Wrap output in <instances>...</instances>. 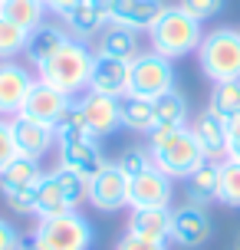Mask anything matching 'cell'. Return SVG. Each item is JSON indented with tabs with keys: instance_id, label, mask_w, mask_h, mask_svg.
Here are the masks:
<instances>
[{
	"instance_id": "d6a6232c",
	"label": "cell",
	"mask_w": 240,
	"mask_h": 250,
	"mask_svg": "<svg viewBox=\"0 0 240 250\" xmlns=\"http://www.w3.org/2000/svg\"><path fill=\"white\" fill-rule=\"evenodd\" d=\"M115 165L125 171V178H135V175H141V171H148L155 162H152V151L148 148H139V145H135V148L122 151V158H119Z\"/></svg>"
},
{
	"instance_id": "4fadbf2b",
	"label": "cell",
	"mask_w": 240,
	"mask_h": 250,
	"mask_svg": "<svg viewBox=\"0 0 240 250\" xmlns=\"http://www.w3.org/2000/svg\"><path fill=\"white\" fill-rule=\"evenodd\" d=\"M164 0H109V23H122L128 30L148 33L155 20L164 13Z\"/></svg>"
},
{
	"instance_id": "f35d334b",
	"label": "cell",
	"mask_w": 240,
	"mask_h": 250,
	"mask_svg": "<svg viewBox=\"0 0 240 250\" xmlns=\"http://www.w3.org/2000/svg\"><path fill=\"white\" fill-rule=\"evenodd\" d=\"M20 247V234H17V227L10 221H3L0 217V250H17Z\"/></svg>"
},
{
	"instance_id": "ab89813d",
	"label": "cell",
	"mask_w": 240,
	"mask_h": 250,
	"mask_svg": "<svg viewBox=\"0 0 240 250\" xmlns=\"http://www.w3.org/2000/svg\"><path fill=\"white\" fill-rule=\"evenodd\" d=\"M82 0H43V7L50 13H56V17H66V13L73 10V7H79Z\"/></svg>"
},
{
	"instance_id": "1f68e13d",
	"label": "cell",
	"mask_w": 240,
	"mask_h": 250,
	"mask_svg": "<svg viewBox=\"0 0 240 250\" xmlns=\"http://www.w3.org/2000/svg\"><path fill=\"white\" fill-rule=\"evenodd\" d=\"M23 46H26V30L17 26V23H10V20L0 13V62L20 56Z\"/></svg>"
},
{
	"instance_id": "ac0fdd59",
	"label": "cell",
	"mask_w": 240,
	"mask_h": 250,
	"mask_svg": "<svg viewBox=\"0 0 240 250\" xmlns=\"http://www.w3.org/2000/svg\"><path fill=\"white\" fill-rule=\"evenodd\" d=\"M191 132H194L198 145L204 148V155H207L211 162H224V158H227V119H220L214 109H204V112L194 119Z\"/></svg>"
},
{
	"instance_id": "7a4b0ae2",
	"label": "cell",
	"mask_w": 240,
	"mask_h": 250,
	"mask_svg": "<svg viewBox=\"0 0 240 250\" xmlns=\"http://www.w3.org/2000/svg\"><path fill=\"white\" fill-rule=\"evenodd\" d=\"M92 60H96V53L89 50L86 40H73L69 37L63 46H60V53L37 69V79L56 86L60 92H66V96H79V92L89 89Z\"/></svg>"
},
{
	"instance_id": "52a82bcc",
	"label": "cell",
	"mask_w": 240,
	"mask_h": 250,
	"mask_svg": "<svg viewBox=\"0 0 240 250\" xmlns=\"http://www.w3.org/2000/svg\"><path fill=\"white\" fill-rule=\"evenodd\" d=\"M76 105L82 112V119H86V128L92 138H105V135H112L115 128H122V99L86 89L76 99Z\"/></svg>"
},
{
	"instance_id": "d4e9b609",
	"label": "cell",
	"mask_w": 240,
	"mask_h": 250,
	"mask_svg": "<svg viewBox=\"0 0 240 250\" xmlns=\"http://www.w3.org/2000/svg\"><path fill=\"white\" fill-rule=\"evenodd\" d=\"M40 178H43V168H40L37 158L17 155V158L0 171V194H3V191H17V188H33Z\"/></svg>"
},
{
	"instance_id": "60d3db41",
	"label": "cell",
	"mask_w": 240,
	"mask_h": 250,
	"mask_svg": "<svg viewBox=\"0 0 240 250\" xmlns=\"http://www.w3.org/2000/svg\"><path fill=\"white\" fill-rule=\"evenodd\" d=\"M17 250H43V244L37 237H20V247Z\"/></svg>"
},
{
	"instance_id": "e0dca14e",
	"label": "cell",
	"mask_w": 240,
	"mask_h": 250,
	"mask_svg": "<svg viewBox=\"0 0 240 250\" xmlns=\"http://www.w3.org/2000/svg\"><path fill=\"white\" fill-rule=\"evenodd\" d=\"M105 23H109V0H82L63 17V26L73 40L99 37Z\"/></svg>"
},
{
	"instance_id": "5b68a950",
	"label": "cell",
	"mask_w": 240,
	"mask_h": 250,
	"mask_svg": "<svg viewBox=\"0 0 240 250\" xmlns=\"http://www.w3.org/2000/svg\"><path fill=\"white\" fill-rule=\"evenodd\" d=\"M168 89H175V66L168 56L155 50H141L128 62V96L158 99Z\"/></svg>"
},
{
	"instance_id": "9c48e42d",
	"label": "cell",
	"mask_w": 240,
	"mask_h": 250,
	"mask_svg": "<svg viewBox=\"0 0 240 250\" xmlns=\"http://www.w3.org/2000/svg\"><path fill=\"white\" fill-rule=\"evenodd\" d=\"M171 240L188 250H198L211 240V217H207V211L201 204L188 201V204L171 211Z\"/></svg>"
},
{
	"instance_id": "f1b7e54d",
	"label": "cell",
	"mask_w": 240,
	"mask_h": 250,
	"mask_svg": "<svg viewBox=\"0 0 240 250\" xmlns=\"http://www.w3.org/2000/svg\"><path fill=\"white\" fill-rule=\"evenodd\" d=\"M220 119H230V115L240 112V79H227V83H214L211 89V105Z\"/></svg>"
},
{
	"instance_id": "ffe728a7",
	"label": "cell",
	"mask_w": 240,
	"mask_h": 250,
	"mask_svg": "<svg viewBox=\"0 0 240 250\" xmlns=\"http://www.w3.org/2000/svg\"><path fill=\"white\" fill-rule=\"evenodd\" d=\"M66 40H69L66 26H60V23H46V20H43L37 30H30V33H26L23 56L40 69V66H43L46 60H53V56L60 53V46H63Z\"/></svg>"
},
{
	"instance_id": "30bf717a",
	"label": "cell",
	"mask_w": 240,
	"mask_h": 250,
	"mask_svg": "<svg viewBox=\"0 0 240 250\" xmlns=\"http://www.w3.org/2000/svg\"><path fill=\"white\" fill-rule=\"evenodd\" d=\"M171 181L175 178L158 171L155 165L148 171L128 178V208H171V194H175Z\"/></svg>"
},
{
	"instance_id": "7bdbcfd3",
	"label": "cell",
	"mask_w": 240,
	"mask_h": 250,
	"mask_svg": "<svg viewBox=\"0 0 240 250\" xmlns=\"http://www.w3.org/2000/svg\"><path fill=\"white\" fill-rule=\"evenodd\" d=\"M0 3H3V0H0Z\"/></svg>"
},
{
	"instance_id": "8d00e7d4",
	"label": "cell",
	"mask_w": 240,
	"mask_h": 250,
	"mask_svg": "<svg viewBox=\"0 0 240 250\" xmlns=\"http://www.w3.org/2000/svg\"><path fill=\"white\" fill-rule=\"evenodd\" d=\"M227 158L240 162V112L227 119Z\"/></svg>"
},
{
	"instance_id": "44dd1931",
	"label": "cell",
	"mask_w": 240,
	"mask_h": 250,
	"mask_svg": "<svg viewBox=\"0 0 240 250\" xmlns=\"http://www.w3.org/2000/svg\"><path fill=\"white\" fill-rule=\"evenodd\" d=\"M184 191H188V201L191 204H211V201H217V194H220V162H207L198 165L194 171H191L188 178H184Z\"/></svg>"
},
{
	"instance_id": "603a6c76",
	"label": "cell",
	"mask_w": 240,
	"mask_h": 250,
	"mask_svg": "<svg viewBox=\"0 0 240 250\" xmlns=\"http://www.w3.org/2000/svg\"><path fill=\"white\" fill-rule=\"evenodd\" d=\"M152 105H155V128H184L188 125V99L178 89H168L164 96L152 99Z\"/></svg>"
},
{
	"instance_id": "277c9868",
	"label": "cell",
	"mask_w": 240,
	"mask_h": 250,
	"mask_svg": "<svg viewBox=\"0 0 240 250\" xmlns=\"http://www.w3.org/2000/svg\"><path fill=\"white\" fill-rule=\"evenodd\" d=\"M198 62L211 83L240 79V30L220 26V30L204 33L201 46H198Z\"/></svg>"
},
{
	"instance_id": "4dcf8cb0",
	"label": "cell",
	"mask_w": 240,
	"mask_h": 250,
	"mask_svg": "<svg viewBox=\"0 0 240 250\" xmlns=\"http://www.w3.org/2000/svg\"><path fill=\"white\" fill-rule=\"evenodd\" d=\"M53 178H56V185H60V191L66 194V201H69V208L76 211L79 204L86 201V191H89V181L82 175H76V171H69V168H56V171H50Z\"/></svg>"
},
{
	"instance_id": "e575fe53",
	"label": "cell",
	"mask_w": 240,
	"mask_h": 250,
	"mask_svg": "<svg viewBox=\"0 0 240 250\" xmlns=\"http://www.w3.org/2000/svg\"><path fill=\"white\" fill-rule=\"evenodd\" d=\"M3 198L17 214H33V201H37V185L33 188H17V191H3Z\"/></svg>"
},
{
	"instance_id": "2e32d148",
	"label": "cell",
	"mask_w": 240,
	"mask_h": 250,
	"mask_svg": "<svg viewBox=\"0 0 240 250\" xmlns=\"http://www.w3.org/2000/svg\"><path fill=\"white\" fill-rule=\"evenodd\" d=\"M89 89L92 92H102V96H115V99L128 96V62L96 53L92 76H89Z\"/></svg>"
},
{
	"instance_id": "5bb4252c",
	"label": "cell",
	"mask_w": 240,
	"mask_h": 250,
	"mask_svg": "<svg viewBox=\"0 0 240 250\" xmlns=\"http://www.w3.org/2000/svg\"><path fill=\"white\" fill-rule=\"evenodd\" d=\"M10 128H13V142H17V151L23 158H43L46 151L56 145V135H53V125H43V122H33L26 115H13L10 119Z\"/></svg>"
},
{
	"instance_id": "9a60e30c",
	"label": "cell",
	"mask_w": 240,
	"mask_h": 250,
	"mask_svg": "<svg viewBox=\"0 0 240 250\" xmlns=\"http://www.w3.org/2000/svg\"><path fill=\"white\" fill-rule=\"evenodd\" d=\"M60 165L69 168V171H76L89 181V178H96L105 168V155L99 148V138H79V142H66L60 145Z\"/></svg>"
},
{
	"instance_id": "74e56055",
	"label": "cell",
	"mask_w": 240,
	"mask_h": 250,
	"mask_svg": "<svg viewBox=\"0 0 240 250\" xmlns=\"http://www.w3.org/2000/svg\"><path fill=\"white\" fill-rule=\"evenodd\" d=\"M115 250H164V244H155V240H141V237H135V234H128V230H125V237L115 244Z\"/></svg>"
},
{
	"instance_id": "d6986e66",
	"label": "cell",
	"mask_w": 240,
	"mask_h": 250,
	"mask_svg": "<svg viewBox=\"0 0 240 250\" xmlns=\"http://www.w3.org/2000/svg\"><path fill=\"white\" fill-rule=\"evenodd\" d=\"M128 234L155 244L171 240V208H132L128 214Z\"/></svg>"
},
{
	"instance_id": "484cf974",
	"label": "cell",
	"mask_w": 240,
	"mask_h": 250,
	"mask_svg": "<svg viewBox=\"0 0 240 250\" xmlns=\"http://www.w3.org/2000/svg\"><path fill=\"white\" fill-rule=\"evenodd\" d=\"M122 125L128 132H141L148 135L155 128V105L152 99H141V96H122Z\"/></svg>"
},
{
	"instance_id": "8992f818",
	"label": "cell",
	"mask_w": 240,
	"mask_h": 250,
	"mask_svg": "<svg viewBox=\"0 0 240 250\" xmlns=\"http://www.w3.org/2000/svg\"><path fill=\"white\" fill-rule=\"evenodd\" d=\"M43 250H89L92 247V224L82 214L66 211L60 217H43L33 230Z\"/></svg>"
},
{
	"instance_id": "4316f807",
	"label": "cell",
	"mask_w": 240,
	"mask_h": 250,
	"mask_svg": "<svg viewBox=\"0 0 240 250\" xmlns=\"http://www.w3.org/2000/svg\"><path fill=\"white\" fill-rule=\"evenodd\" d=\"M0 13H3L10 23L23 26L26 33L37 30V26L46 20V7H43V0H3V3H0Z\"/></svg>"
},
{
	"instance_id": "b9f144b4",
	"label": "cell",
	"mask_w": 240,
	"mask_h": 250,
	"mask_svg": "<svg viewBox=\"0 0 240 250\" xmlns=\"http://www.w3.org/2000/svg\"><path fill=\"white\" fill-rule=\"evenodd\" d=\"M234 250H240V237H237V244H234Z\"/></svg>"
},
{
	"instance_id": "7c38bea8",
	"label": "cell",
	"mask_w": 240,
	"mask_h": 250,
	"mask_svg": "<svg viewBox=\"0 0 240 250\" xmlns=\"http://www.w3.org/2000/svg\"><path fill=\"white\" fill-rule=\"evenodd\" d=\"M69 105H73V96H66V92H60L56 86L37 79L33 89H30V96H26V102H23V109H20V115L33 119V122H43V125H56V119H60Z\"/></svg>"
},
{
	"instance_id": "6da1fadb",
	"label": "cell",
	"mask_w": 240,
	"mask_h": 250,
	"mask_svg": "<svg viewBox=\"0 0 240 250\" xmlns=\"http://www.w3.org/2000/svg\"><path fill=\"white\" fill-rule=\"evenodd\" d=\"M148 151L158 171L168 178H188L198 165L207 162L204 148L188 125L184 128H152L148 132Z\"/></svg>"
},
{
	"instance_id": "3957f363",
	"label": "cell",
	"mask_w": 240,
	"mask_h": 250,
	"mask_svg": "<svg viewBox=\"0 0 240 250\" xmlns=\"http://www.w3.org/2000/svg\"><path fill=\"white\" fill-rule=\"evenodd\" d=\"M148 40H152V50L168 56V60H181L188 53H198L204 40L201 20H194L181 3L175 7H164V13L155 20V26L148 30Z\"/></svg>"
},
{
	"instance_id": "ba28073f",
	"label": "cell",
	"mask_w": 240,
	"mask_h": 250,
	"mask_svg": "<svg viewBox=\"0 0 240 250\" xmlns=\"http://www.w3.org/2000/svg\"><path fill=\"white\" fill-rule=\"evenodd\" d=\"M86 201L96 208V211H122L128 204V178L119 165H105L96 178H89V191Z\"/></svg>"
},
{
	"instance_id": "8fae6325",
	"label": "cell",
	"mask_w": 240,
	"mask_h": 250,
	"mask_svg": "<svg viewBox=\"0 0 240 250\" xmlns=\"http://www.w3.org/2000/svg\"><path fill=\"white\" fill-rule=\"evenodd\" d=\"M33 83H37V76L30 73L26 66H20V62H13V60L0 62V119L3 115H10V119L20 115Z\"/></svg>"
},
{
	"instance_id": "836d02e7",
	"label": "cell",
	"mask_w": 240,
	"mask_h": 250,
	"mask_svg": "<svg viewBox=\"0 0 240 250\" xmlns=\"http://www.w3.org/2000/svg\"><path fill=\"white\" fill-rule=\"evenodd\" d=\"M184 10L194 17V20H211V17H217V13L224 10V0H178Z\"/></svg>"
},
{
	"instance_id": "d590c367",
	"label": "cell",
	"mask_w": 240,
	"mask_h": 250,
	"mask_svg": "<svg viewBox=\"0 0 240 250\" xmlns=\"http://www.w3.org/2000/svg\"><path fill=\"white\" fill-rule=\"evenodd\" d=\"M17 142H13V128H10V119H0V171L17 158Z\"/></svg>"
},
{
	"instance_id": "cb8c5ba5",
	"label": "cell",
	"mask_w": 240,
	"mask_h": 250,
	"mask_svg": "<svg viewBox=\"0 0 240 250\" xmlns=\"http://www.w3.org/2000/svg\"><path fill=\"white\" fill-rule=\"evenodd\" d=\"M66 211H73V208H69L66 194L60 191L56 178H53V175H43V178L37 181V201H33V214L43 221V217H60V214H66Z\"/></svg>"
},
{
	"instance_id": "83f0119b",
	"label": "cell",
	"mask_w": 240,
	"mask_h": 250,
	"mask_svg": "<svg viewBox=\"0 0 240 250\" xmlns=\"http://www.w3.org/2000/svg\"><path fill=\"white\" fill-rule=\"evenodd\" d=\"M53 135H56V145H66V142H79V138H92L86 128V119H82V112H79V105L73 102L69 109H66L60 119H56V125H53Z\"/></svg>"
},
{
	"instance_id": "f546056e",
	"label": "cell",
	"mask_w": 240,
	"mask_h": 250,
	"mask_svg": "<svg viewBox=\"0 0 240 250\" xmlns=\"http://www.w3.org/2000/svg\"><path fill=\"white\" fill-rule=\"evenodd\" d=\"M220 204L227 208H240V162L237 158H224L220 162Z\"/></svg>"
},
{
	"instance_id": "7402d4cb",
	"label": "cell",
	"mask_w": 240,
	"mask_h": 250,
	"mask_svg": "<svg viewBox=\"0 0 240 250\" xmlns=\"http://www.w3.org/2000/svg\"><path fill=\"white\" fill-rule=\"evenodd\" d=\"M96 53L132 62L141 53L139 30H128V26H122V23H105V26H102V33H99V50H96Z\"/></svg>"
}]
</instances>
